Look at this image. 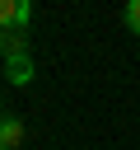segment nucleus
<instances>
[{
	"instance_id": "f257e3e1",
	"label": "nucleus",
	"mask_w": 140,
	"mask_h": 150,
	"mask_svg": "<svg viewBox=\"0 0 140 150\" xmlns=\"http://www.w3.org/2000/svg\"><path fill=\"white\" fill-rule=\"evenodd\" d=\"M33 5L28 0H0V33H28Z\"/></svg>"
},
{
	"instance_id": "f03ea898",
	"label": "nucleus",
	"mask_w": 140,
	"mask_h": 150,
	"mask_svg": "<svg viewBox=\"0 0 140 150\" xmlns=\"http://www.w3.org/2000/svg\"><path fill=\"white\" fill-rule=\"evenodd\" d=\"M37 70H33V56L28 52H19V56H5V80L9 84H28Z\"/></svg>"
},
{
	"instance_id": "7ed1b4c3",
	"label": "nucleus",
	"mask_w": 140,
	"mask_h": 150,
	"mask_svg": "<svg viewBox=\"0 0 140 150\" xmlns=\"http://www.w3.org/2000/svg\"><path fill=\"white\" fill-rule=\"evenodd\" d=\"M23 136H28L23 117H14V112H9V117L0 122V150H19V145H23Z\"/></svg>"
},
{
	"instance_id": "20e7f679",
	"label": "nucleus",
	"mask_w": 140,
	"mask_h": 150,
	"mask_svg": "<svg viewBox=\"0 0 140 150\" xmlns=\"http://www.w3.org/2000/svg\"><path fill=\"white\" fill-rule=\"evenodd\" d=\"M121 19H126V28L140 38V0H126V9H121Z\"/></svg>"
},
{
	"instance_id": "39448f33",
	"label": "nucleus",
	"mask_w": 140,
	"mask_h": 150,
	"mask_svg": "<svg viewBox=\"0 0 140 150\" xmlns=\"http://www.w3.org/2000/svg\"><path fill=\"white\" fill-rule=\"evenodd\" d=\"M5 117H9V112H5V98H0V122H5Z\"/></svg>"
},
{
	"instance_id": "423d86ee",
	"label": "nucleus",
	"mask_w": 140,
	"mask_h": 150,
	"mask_svg": "<svg viewBox=\"0 0 140 150\" xmlns=\"http://www.w3.org/2000/svg\"><path fill=\"white\" fill-rule=\"evenodd\" d=\"M0 56H5V33H0Z\"/></svg>"
}]
</instances>
